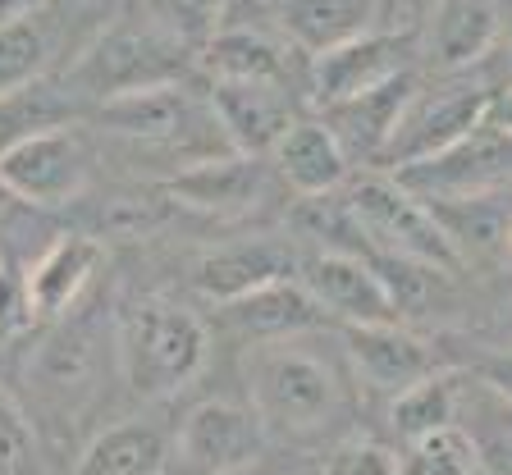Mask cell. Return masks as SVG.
Returning a JSON list of instances; mask_svg holds the SVG:
<instances>
[{
	"mask_svg": "<svg viewBox=\"0 0 512 475\" xmlns=\"http://www.w3.org/2000/svg\"><path fill=\"white\" fill-rule=\"evenodd\" d=\"M247 389L261 430L288 444L320 439L343 416V384L334 366L307 348H288V338L256 343L247 357Z\"/></svg>",
	"mask_w": 512,
	"mask_h": 475,
	"instance_id": "cell-1",
	"label": "cell"
},
{
	"mask_svg": "<svg viewBox=\"0 0 512 475\" xmlns=\"http://www.w3.org/2000/svg\"><path fill=\"white\" fill-rule=\"evenodd\" d=\"M211 338L192 311L174 302H138L119 320V370L138 398H174L206 366Z\"/></svg>",
	"mask_w": 512,
	"mask_h": 475,
	"instance_id": "cell-2",
	"label": "cell"
},
{
	"mask_svg": "<svg viewBox=\"0 0 512 475\" xmlns=\"http://www.w3.org/2000/svg\"><path fill=\"white\" fill-rule=\"evenodd\" d=\"M343 201H348L352 220L362 229L366 252L426 265L439 275H453L462 265L458 247L444 233V224L435 220V211L421 197H412L394 174H366V179L352 183Z\"/></svg>",
	"mask_w": 512,
	"mask_h": 475,
	"instance_id": "cell-3",
	"label": "cell"
},
{
	"mask_svg": "<svg viewBox=\"0 0 512 475\" xmlns=\"http://www.w3.org/2000/svg\"><path fill=\"white\" fill-rule=\"evenodd\" d=\"M192 46L179 42L170 28L151 23H115L78 55L69 69V87H78L92 101H106L119 92H142V87L183 83L192 69Z\"/></svg>",
	"mask_w": 512,
	"mask_h": 475,
	"instance_id": "cell-4",
	"label": "cell"
},
{
	"mask_svg": "<svg viewBox=\"0 0 512 475\" xmlns=\"http://www.w3.org/2000/svg\"><path fill=\"white\" fill-rule=\"evenodd\" d=\"M87 179H92V151L74 124L37 128L0 151V183L23 206L42 211L69 206L87 192Z\"/></svg>",
	"mask_w": 512,
	"mask_h": 475,
	"instance_id": "cell-5",
	"label": "cell"
},
{
	"mask_svg": "<svg viewBox=\"0 0 512 475\" xmlns=\"http://www.w3.org/2000/svg\"><path fill=\"white\" fill-rule=\"evenodd\" d=\"M389 174L421 201L480 197V192H494L499 183L512 179V133L485 119L453 147L435 151L426 160H412V165H398Z\"/></svg>",
	"mask_w": 512,
	"mask_h": 475,
	"instance_id": "cell-6",
	"label": "cell"
},
{
	"mask_svg": "<svg viewBox=\"0 0 512 475\" xmlns=\"http://www.w3.org/2000/svg\"><path fill=\"white\" fill-rule=\"evenodd\" d=\"M490 101L494 92L485 83H448L439 92H421L407 101L403 119H398L394 138L384 147L380 165L384 169H398V165H412V160H426L435 151L453 147L458 138H467L471 128H480L490 119Z\"/></svg>",
	"mask_w": 512,
	"mask_h": 475,
	"instance_id": "cell-7",
	"label": "cell"
},
{
	"mask_svg": "<svg viewBox=\"0 0 512 475\" xmlns=\"http://www.w3.org/2000/svg\"><path fill=\"white\" fill-rule=\"evenodd\" d=\"M284 83L211 78V119L238 156H270L275 142L298 124V101Z\"/></svg>",
	"mask_w": 512,
	"mask_h": 475,
	"instance_id": "cell-8",
	"label": "cell"
},
{
	"mask_svg": "<svg viewBox=\"0 0 512 475\" xmlns=\"http://www.w3.org/2000/svg\"><path fill=\"white\" fill-rule=\"evenodd\" d=\"M298 284L307 288L320 302L325 316H339L343 325H384V320H398V302L389 293V284L380 279L366 256L352 252H320L316 261L298 265Z\"/></svg>",
	"mask_w": 512,
	"mask_h": 475,
	"instance_id": "cell-9",
	"label": "cell"
},
{
	"mask_svg": "<svg viewBox=\"0 0 512 475\" xmlns=\"http://www.w3.org/2000/svg\"><path fill=\"white\" fill-rule=\"evenodd\" d=\"M412 55V37L407 32H357L348 42L330 46V51L311 55V106H334L343 96H357L366 87L384 83L407 69Z\"/></svg>",
	"mask_w": 512,
	"mask_h": 475,
	"instance_id": "cell-10",
	"label": "cell"
},
{
	"mask_svg": "<svg viewBox=\"0 0 512 475\" xmlns=\"http://www.w3.org/2000/svg\"><path fill=\"white\" fill-rule=\"evenodd\" d=\"M416 87H421V78H416L412 69H403V74L384 78V83L366 87V92L343 96L334 106H320V124L339 138L343 156H348L352 165H357V160H362V165H380L384 147L394 138V128H398V119H403L407 101L416 96Z\"/></svg>",
	"mask_w": 512,
	"mask_h": 475,
	"instance_id": "cell-11",
	"label": "cell"
},
{
	"mask_svg": "<svg viewBox=\"0 0 512 475\" xmlns=\"http://www.w3.org/2000/svg\"><path fill=\"white\" fill-rule=\"evenodd\" d=\"M266 430L247 407L234 402H202L192 407L179 430V457L197 475H238L261 457Z\"/></svg>",
	"mask_w": 512,
	"mask_h": 475,
	"instance_id": "cell-12",
	"label": "cell"
},
{
	"mask_svg": "<svg viewBox=\"0 0 512 475\" xmlns=\"http://www.w3.org/2000/svg\"><path fill=\"white\" fill-rule=\"evenodd\" d=\"M343 343H348V357L357 366V375L371 389H384V393H403L407 384L426 380V375L439 370L426 338L407 334L398 320H384V325H343Z\"/></svg>",
	"mask_w": 512,
	"mask_h": 475,
	"instance_id": "cell-13",
	"label": "cell"
},
{
	"mask_svg": "<svg viewBox=\"0 0 512 475\" xmlns=\"http://www.w3.org/2000/svg\"><path fill=\"white\" fill-rule=\"evenodd\" d=\"M165 197L206 215H247L266 197V165L261 156H238V151L220 160H197L165 183Z\"/></svg>",
	"mask_w": 512,
	"mask_h": 475,
	"instance_id": "cell-14",
	"label": "cell"
},
{
	"mask_svg": "<svg viewBox=\"0 0 512 475\" xmlns=\"http://www.w3.org/2000/svg\"><path fill=\"white\" fill-rule=\"evenodd\" d=\"M224 325L234 329L238 338H256V343H270V338H298L311 329L325 325V311L320 302L298 284V279H275V284H261L252 293L234 297V302H220Z\"/></svg>",
	"mask_w": 512,
	"mask_h": 475,
	"instance_id": "cell-15",
	"label": "cell"
},
{
	"mask_svg": "<svg viewBox=\"0 0 512 475\" xmlns=\"http://www.w3.org/2000/svg\"><path fill=\"white\" fill-rule=\"evenodd\" d=\"M298 252L288 243H275V238H247V243L234 247H215L197 261L192 270V284L202 288L211 302H234V297L252 293L261 284H275V279H293L298 275Z\"/></svg>",
	"mask_w": 512,
	"mask_h": 475,
	"instance_id": "cell-16",
	"label": "cell"
},
{
	"mask_svg": "<svg viewBox=\"0 0 512 475\" xmlns=\"http://www.w3.org/2000/svg\"><path fill=\"white\" fill-rule=\"evenodd\" d=\"M453 425L485 475H512V398L480 375H458Z\"/></svg>",
	"mask_w": 512,
	"mask_h": 475,
	"instance_id": "cell-17",
	"label": "cell"
},
{
	"mask_svg": "<svg viewBox=\"0 0 512 475\" xmlns=\"http://www.w3.org/2000/svg\"><path fill=\"white\" fill-rule=\"evenodd\" d=\"M96 124L128 142H179L192 128V101L183 83L119 92L96 101Z\"/></svg>",
	"mask_w": 512,
	"mask_h": 475,
	"instance_id": "cell-18",
	"label": "cell"
},
{
	"mask_svg": "<svg viewBox=\"0 0 512 475\" xmlns=\"http://www.w3.org/2000/svg\"><path fill=\"white\" fill-rule=\"evenodd\" d=\"M270 156H275L279 179L298 192V197L339 192L343 183H348V169H352V160L343 156L339 138H334L320 119H298V124L275 142Z\"/></svg>",
	"mask_w": 512,
	"mask_h": 475,
	"instance_id": "cell-19",
	"label": "cell"
},
{
	"mask_svg": "<svg viewBox=\"0 0 512 475\" xmlns=\"http://www.w3.org/2000/svg\"><path fill=\"white\" fill-rule=\"evenodd\" d=\"M101 243L92 233H64L60 243H51L42 252V261L28 270V293H32V307L42 320H55L64 311L74 307L78 297L87 293V284L96 279L101 270Z\"/></svg>",
	"mask_w": 512,
	"mask_h": 475,
	"instance_id": "cell-20",
	"label": "cell"
},
{
	"mask_svg": "<svg viewBox=\"0 0 512 475\" xmlns=\"http://www.w3.org/2000/svg\"><path fill=\"white\" fill-rule=\"evenodd\" d=\"M499 42V0H439L430 14L426 51L444 74L471 69Z\"/></svg>",
	"mask_w": 512,
	"mask_h": 475,
	"instance_id": "cell-21",
	"label": "cell"
},
{
	"mask_svg": "<svg viewBox=\"0 0 512 475\" xmlns=\"http://www.w3.org/2000/svg\"><path fill=\"white\" fill-rule=\"evenodd\" d=\"M275 14L288 42L307 55H320L357 32L375 28L380 0H279Z\"/></svg>",
	"mask_w": 512,
	"mask_h": 475,
	"instance_id": "cell-22",
	"label": "cell"
},
{
	"mask_svg": "<svg viewBox=\"0 0 512 475\" xmlns=\"http://www.w3.org/2000/svg\"><path fill=\"white\" fill-rule=\"evenodd\" d=\"M170 444L147 421H119L92 434V444L78 453L74 475H165Z\"/></svg>",
	"mask_w": 512,
	"mask_h": 475,
	"instance_id": "cell-23",
	"label": "cell"
},
{
	"mask_svg": "<svg viewBox=\"0 0 512 475\" xmlns=\"http://www.w3.org/2000/svg\"><path fill=\"white\" fill-rule=\"evenodd\" d=\"M202 64L211 78H247V83H284L288 60L284 46H275L256 28H215L202 42Z\"/></svg>",
	"mask_w": 512,
	"mask_h": 475,
	"instance_id": "cell-24",
	"label": "cell"
},
{
	"mask_svg": "<svg viewBox=\"0 0 512 475\" xmlns=\"http://www.w3.org/2000/svg\"><path fill=\"white\" fill-rule=\"evenodd\" d=\"M51 55H55L51 14L28 10V14H19V19L0 23V96L37 83V78L46 74Z\"/></svg>",
	"mask_w": 512,
	"mask_h": 475,
	"instance_id": "cell-25",
	"label": "cell"
},
{
	"mask_svg": "<svg viewBox=\"0 0 512 475\" xmlns=\"http://www.w3.org/2000/svg\"><path fill=\"white\" fill-rule=\"evenodd\" d=\"M453 398H458V370H435L426 380L407 384L403 393H394L389 421H394L398 439L416 444V439L453 425Z\"/></svg>",
	"mask_w": 512,
	"mask_h": 475,
	"instance_id": "cell-26",
	"label": "cell"
},
{
	"mask_svg": "<svg viewBox=\"0 0 512 475\" xmlns=\"http://www.w3.org/2000/svg\"><path fill=\"white\" fill-rule=\"evenodd\" d=\"M92 370H96L92 338H87L83 329H64V334L46 338L42 348H37V357H32V366H28V380L37 384V389L64 398V393L83 389V384L92 380Z\"/></svg>",
	"mask_w": 512,
	"mask_h": 475,
	"instance_id": "cell-27",
	"label": "cell"
},
{
	"mask_svg": "<svg viewBox=\"0 0 512 475\" xmlns=\"http://www.w3.org/2000/svg\"><path fill=\"white\" fill-rule=\"evenodd\" d=\"M74 119V101L51 83H28L19 92H5L0 96V151L10 142L28 138L37 128H51V124H69Z\"/></svg>",
	"mask_w": 512,
	"mask_h": 475,
	"instance_id": "cell-28",
	"label": "cell"
},
{
	"mask_svg": "<svg viewBox=\"0 0 512 475\" xmlns=\"http://www.w3.org/2000/svg\"><path fill=\"white\" fill-rule=\"evenodd\" d=\"M398 475H480V466L471 457V444L462 439L458 425H444V430L407 444Z\"/></svg>",
	"mask_w": 512,
	"mask_h": 475,
	"instance_id": "cell-29",
	"label": "cell"
},
{
	"mask_svg": "<svg viewBox=\"0 0 512 475\" xmlns=\"http://www.w3.org/2000/svg\"><path fill=\"white\" fill-rule=\"evenodd\" d=\"M151 19L160 28H170L179 42L188 46H202L215 28H220L224 10H229V0H147Z\"/></svg>",
	"mask_w": 512,
	"mask_h": 475,
	"instance_id": "cell-30",
	"label": "cell"
},
{
	"mask_svg": "<svg viewBox=\"0 0 512 475\" xmlns=\"http://www.w3.org/2000/svg\"><path fill=\"white\" fill-rule=\"evenodd\" d=\"M0 475H46L42 471V448L32 439V425L10 402V393H0Z\"/></svg>",
	"mask_w": 512,
	"mask_h": 475,
	"instance_id": "cell-31",
	"label": "cell"
},
{
	"mask_svg": "<svg viewBox=\"0 0 512 475\" xmlns=\"http://www.w3.org/2000/svg\"><path fill=\"white\" fill-rule=\"evenodd\" d=\"M37 307H32L28 293V270L14 261H0V348H10L19 338L32 334L37 325Z\"/></svg>",
	"mask_w": 512,
	"mask_h": 475,
	"instance_id": "cell-32",
	"label": "cell"
},
{
	"mask_svg": "<svg viewBox=\"0 0 512 475\" xmlns=\"http://www.w3.org/2000/svg\"><path fill=\"white\" fill-rule=\"evenodd\" d=\"M320 475H398V457L375 439H343L325 453Z\"/></svg>",
	"mask_w": 512,
	"mask_h": 475,
	"instance_id": "cell-33",
	"label": "cell"
},
{
	"mask_svg": "<svg viewBox=\"0 0 512 475\" xmlns=\"http://www.w3.org/2000/svg\"><path fill=\"white\" fill-rule=\"evenodd\" d=\"M160 220H165V211H160V201H151V197H115L106 206V215H101V224H106L110 233H128V238L156 229Z\"/></svg>",
	"mask_w": 512,
	"mask_h": 475,
	"instance_id": "cell-34",
	"label": "cell"
},
{
	"mask_svg": "<svg viewBox=\"0 0 512 475\" xmlns=\"http://www.w3.org/2000/svg\"><path fill=\"white\" fill-rule=\"evenodd\" d=\"M480 380H490L494 389L508 393V398H512V352H508V357L485 361V366H480Z\"/></svg>",
	"mask_w": 512,
	"mask_h": 475,
	"instance_id": "cell-35",
	"label": "cell"
},
{
	"mask_svg": "<svg viewBox=\"0 0 512 475\" xmlns=\"http://www.w3.org/2000/svg\"><path fill=\"white\" fill-rule=\"evenodd\" d=\"M490 124H499V128H508V133H512V83L503 87V92H494V101H490Z\"/></svg>",
	"mask_w": 512,
	"mask_h": 475,
	"instance_id": "cell-36",
	"label": "cell"
},
{
	"mask_svg": "<svg viewBox=\"0 0 512 475\" xmlns=\"http://www.w3.org/2000/svg\"><path fill=\"white\" fill-rule=\"evenodd\" d=\"M37 10V0H0V23L5 19H19V14Z\"/></svg>",
	"mask_w": 512,
	"mask_h": 475,
	"instance_id": "cell-37",
	"label": "cell"
},
{
	"mask_svg": "<svg viewBox=\"0 0 512 475\" xmlns=\"http://www.w3.org/2000/svg\"><path fill=\"white\" fill-rule=\"evenodd\" d=\"M503 252H512V211H508V229H503Z\"/></svg>",
	"mask_w": 512,
	"mask_h": 475,
	"instance_id": "cell-38",
	"label": "cell"
},
{
	"mask_svg": "<svg viewBox=\"0 0 512 475\" xmlns=\"http://www.w3.org/2000/svg\"><path fill=\"white\" fill-rule=\"evenodd\" d=\"M503 338H508V343H512V311H508V316H503ZM512 352V348H508Z\"/></svg>",
	"mask_w": 512,
	"mask_h": 475,
	"instance_id": "cell-39",
	"label": "cell"
},
{
	"mask_svg": "<svg viewBox=\"0 0 512 475\" xmlns=\"http://www.w3.org/2000/svg\"><path fill=\"white\" fill-rule=\"evenodd\" d=\"M10 201H14V197H10V192H5V183H0V211H5V206H10Z\"/></svg>",
	"mask_w": 512,
	"mask_h": 475,
	"instance_id": "cell-40",
	"label": "cell"
},
{
	"mask_svg": "<svg viewBox=\"0 0 512 475\" xmlns=\"http://www.w3.org/2000/svg\"><path fill=\"white\" fill-rule=\"evenodd\" d=\"M508 78H512V46H508Z\"/></svg>",
	"mask_w": 512,
	"mask_h": 475,
	"instance_id": "cell-41",
	"label": "cell"
}]
</instances>
